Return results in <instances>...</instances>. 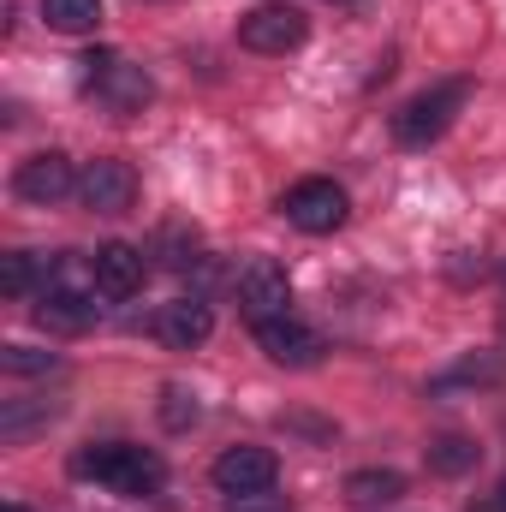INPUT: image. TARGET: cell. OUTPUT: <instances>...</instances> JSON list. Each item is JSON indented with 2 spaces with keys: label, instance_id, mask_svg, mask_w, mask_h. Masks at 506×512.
I'll return each mask as SVG.
<instances>
[{
  "label": "cell",
  "instance_id": "obj_1",
  "mask_svg": "<svg viewBox=\"0 0 506 512\" xmlns=\"http://www.w3.org/2000/svg\"><path fill=\"white\" fill-rule=\"evenodd\" d=\"M78 477H96L102 489L114 495H155L167 483V465L149 453V447H131V441H102V447H84L78 453Z\"/></svg>",
  "mask_w": 506,
  "mask_h": 512
},
{
  "label": "cell",
  "instance_id": "obj_2",
  "mask_svg": "<svg viewBox=\"0 0 506 512\" xmlns=\"http://www.w3.org/2000/svg\"><path fill=\"white\" fill-rule=\"evenodd\" d=\"M465 102H471V84H465V78H447V84L411 96V102L393 114V143H399V149H429L441 131L453 126V114H459Z\"/></svg>",
  "mask_w": 506,
  "mask_h": 512
},
{
  "label": "cell",
  "instance_id": "obj_3",
  "mask_svg": "<svg viewBox=\"0 0 506 512\" xmlns=\"http://www.w3.org/2000/svg\"><path fill=\"white\" fill-rule=\"evenodd\" d=\"M346 191L334 185V179H298L286 197H280V215L298 227V233H334V227H346Z\"/></svg>",
  "mask_w": 506,
  "mask_h": 512
},
{
  "label": "cell",
  "instance_id": "obj_4",
  "mask_svg": "<svg viewBox=\"0 0 506 512\" xmlns=\"http://www.w3.org/2000/svg\"><path fill=\"white\" fill-rule=\"evenodd\" d=\"M239 310L251 316V322H274V316H292L286 304H292V280H286V268L280 262H268V256H251L245 268H239Z\"/></svg>",
  "mask_w": 506,
  "mask_h": 512
},
{
  "label": "cell",
  "instance_id": "obj_5",
  "mask_svg": "<svg viewBox=\"0 0 506 512\" xmlns=\"http://www.w3.org/2000/svg\"><path fill=\"white\" fill-rule=\"evenodd\" d=\"M78 203H84L90 215H126L131 203H137V173H131V161H114V155L90 161V167L78 173Z\"/></svg>",
  "mask_w": 506,
  "mask_h": 512
},
{
  "label": "cell",
  "instance_id": "obj_6",
  "mask_svg": "<svg viewBox=\"0 0 506 512\" xmlns=\"http://www.w3.org/2000/svg\"><path fill=\"white\" fill-rule=\"evenodd\" d=\"M304 12H292V6H256L239 18V42L251 48V54H292L298 42H304Z\"/></svg>",
  "mask_w": 506,
  "mask_h": 512
},
{
  "label": "cell",
  "instance_id": "obj_7",
  "mask_svg": "<svg viewBox=\"0 0 506 512\" xmlns=\"http://www.w3.org/2000/svg\"><path fill=\"white\" fill-rule=\"evenodd\" d=\"M84 90H90L108 114H137V108L155 96L149 72H143V66H131V60H120V54H114L102 72H90V78H84Z\"/></svg>",
  "mask_w": 506,
  "mask_h": 512
},
{
  "label": "cell",
  "instance_id": "obj_8",
  "mask_svg": "<svg viewBox=\"0 0 506 512\" xmlns=\"http://www.w3.org/2000/svg\"><path fill=\"white\" fill-rule=\"evenodd\" d=\"M12 191H18L24 203H60V197H72V191H78V173H72V161H66L60 149H42V155L18 161Z\"/></svg>",
  "mask_w": 506,
  "mask_h": 512
},
{
  "label": "cell",
  "instance_id": "obj_9",
  "mask_svg": "<svg viewBox=\"0 0 506 512\" xmlns=\"http://www.w3.org/2000/svg\"><path fill=\"white\" fill-rule=\"evenodd\" d=\"M256 346H262L274 364H286V370H304V364H316V358H322V334H316V328H304L298 316L256 322Z\"/></svg>",
  "mask_w": 506,
  "mask_h": 512
},
{
  "label": "cell",
  "instance_id": "obj_10",
  "mask_svg": "<svg viewBox=\"0 0 506 512\" xmlns=\"http://www.w3.org/2000/svg\"><path fill=\"white\" fill-rule=\"evenodd\" d=\"M274 453L268 447H227L221 459H215V489L221 495H262V489H274Z\"/></svg>",
  "mask_w": 506,
  "mask_h": 512
},
{
  "label": "cell",
  "instance_id": "obj_11",
  "mask_svg": "<svg viewBox=\"0 0 506 512\" xmlns=\"http://www.w3.org/2000/svg\"><path fill=\"white\" fill-rule=\"evenodd\" d=\"M155 334H161V346L191 352V346H203V340L215 334V310H209L203 298H173V304H161Z\"/></svg>",
  "mask_w": 506,
  "mask_h": 512
},
{
  "label": "cell",
  "instance_id": "obj_12",
  "mask_svg": "<svg viewBox=\"0 0 506 512\" xmlns=\"http://www.w3.org/2000/svg\"><path fill=\"white\" fill-rule=\"evenodd\" d=\"M96 262V286H102V298H131L137 286H143V251H131V245H102V251L90 256Z\"/></svg>",
  "mask_w": 506,
  "mask_h": 512
},
{
  "label": "cell",
  "instance_id": "obj_13",
  "mask_svg": "<svg viewBox=\"0 0 506 512\" xmlns=\"http://www.w3.org/2000/svg\"><path fill=\"white\" fill-rule=\"evenodd\" d=\"M36 322H42V328H66V334H78V328H90V322H96V298L42 292V298H36Z\"/></svg>",
  "mask_w": 506,
  "mask_h": 512
},
{
  "label": "cell",
  "instance_id": "obj_14",
  "mask_svg": "<svg viewBox=\"0 0 506 512\" xmlns=\"http://www.w3.org/2000/svg\"><path fill=\"white\" fill-rule=\"evenodd\" d=\"M399 495H405L399 471H352L346 477V501L352 507H381V501H399Z\"/></svg>",
  "mask_w": 506,
  "mask_h": 512
},
{
  "label": "cell",
  "instance_id": "obj_15",
  "mask_svg": "<svg viewBox=\"0 0 506 512\" xmlns=\"http://www.w3.org/2000/svg\"><path fill=\"white\" fill-rule=\"evenodd\" d=\"M42 18L60 36H84V30L102 24V0H42Z\"/></svg>",
  "mask_w": 506,
  "mask_h": 512
},
{
  "label": "cell",
  "instance_id": "obj_16",
  "mask_svg": "<svg viewBox=\"0 0 506 512\" xmlns=\"http://www.w3.org/2000/svg\"><path fill=\"white\" fill-rule=\"evenodd\" d=\"M477 465V441L471 435H435L429 441V471L435 477H465Z\"/></svg>",
  "mask_w": 506,
  "mask_h": 512
},
{
  "label": "cell",
  "instance_id": "obj_17",
  "mask_svg": "<svg viewBox=\"0 0 506 512\" xmlns=\"http://www.w3.org/2000/svg\"><path fill=\"white\" fill-rule=\"evenodd\" d=\"M30 286H36V256L12 251L6 262H0V292H6V298H24Z\"/></svg>",
  "mask_w": 506,
  "mask_h": 512
},
{
  "label": "cell",
  "instance_id": "obj_18",
  "mask_svg": "<svg viewBox=\"0 0 506 512\" xmlns=\"http://www.w3.org/2000/svg\"><path fill=\"white\" fill-rule=\"evenodd\" d=\"M0 370H6V376H48V370H54V352H30V346H6V352H0Z\"/></svg>",
  "mask_w": 506,
  "mask_h": 512
},
{
  "label": "cell",
  "instance_id": "obj_19",
  "mask_svg": "<svg viewBox=\"0 0 506 512\" xmlns=\"http://www.w3.org/2000/svg\"><path fill=\"white\" fill-rule=\"evenodd\" d=\"M161 423H167V429H191V423H197V399H191L185 387H167V393H161Z\"/></svg>",
  "mask_w": 506,
  "mask_h": 512
},
{
  "label": "cell",
  "instance_id": "obj_20",
  "mask_svg": "<svg viewBox=\"0 0 506 512\" xmlns=\"http://www.w3.org/2000/svg\"><path fill=\"white\" fill-rule=\"evenodd\" d=\"M233 512H286V501H256V495H233Z\"/></svg>",
  "mask_w": 506,
  "mask_h": 512
},
{
  "label": "cell",
  "instance_id": "obj_21",
  "mask_svg": "<svg viewBox=\"0 0 506 512\" xmlns=\"http://www.w3.org/2000/svg\"><path fill=\"white\" fill-rule=\"evenodd\" d=\"M471 512H506V483L495 489V501H483V507H471Z\"/></svg>",
  "mask_w": 506,
  "mask_h": 512
},
{
  "label": "cell",
  "instance_id": "obj_22",
  "mask_svg": "<svg viewBox=\"0 0 506 512\" xmlns=\"http://www.w3.org/2000/svg\"><path fill=\"white\" fill-rule=\"evenodd\" d=\"M6 512H30V507H18V501H12V507H6Z\"/></svg>",
  "mask_w": 506,
  "mask_h": 512
}]
</instances>
